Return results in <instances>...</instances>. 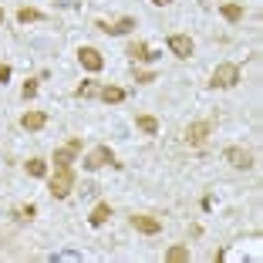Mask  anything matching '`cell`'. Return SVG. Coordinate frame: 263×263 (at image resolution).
Wrapping results in <instances>:
<instances>
[{
    "mask_svg": "<svg viewBox=\"0 0 263 263\" xmlns=\"http://www.w3.org/2000/svg\"><path fill=\"white\" fill-rule=\"evenodd\" d=\"M37 88H41V78H27V81H24V88H21L24 101H31L34 95H37Z\"/></svg>",
    "mask_w": 263,
    "mask_h": 263,
    "instance_id": "44dd1931",
    "label": "cell"
},
{
    "mask_svg": "<svg viewBox=\"0 0 263 263\" xmlns=\"http://www.w3.org/2000/svg\"><path fill=\"white\" fill-rule=\"evenodd\" d=\"M223 159L233 165V169H250V165H253V155H250L247 148H240V145H230L223 152Z\"/></svg>",
    "mask_w": 263,
    "mask_h": 263,
    "instance_id": "9c48e42d",
    "label": "cell"
},
{
    "mask_svg": "<svg viewBox=\"0 0 263 263\" xmlns=\"http://www.w3.org/2000/svg\"><path fill=\"white\" fill-rule=\"evenodd\" d=\"M17 21L21 24H34V21H44V14H41L37 7H21L17 10Z\"/></svg>",
    "mask_w": 263,
    "mask_h": 263,
    "instance_id": "e0dca14e",
    "label": "cell"
},
{
    "mask_svg": "<svg viewBox=\"0 0 263 263\" xmlns=\"http://www.w3.org/2000/svg\"><path fill=\"white\" fill-rule=\"evenodd\" d=\"M240 64H233V61H223V64H216V71H213V78H209V85L213 88H233L236 81H240Z\"/></svg>",
    "mask_w": 263,
    "mask_h": 263,
    "instance_id": "7a4b0ae2",
    "label": "cell"
},
{
    "mask_svg": "<svg viewBox=\"0 0 263 263\" xmlns=\"http://www.w3.org/2000/svg\"><path fill=\"white\" fill-rule=\"evenodd\" d=\"M108 219H111V206H108V202H98V206L91 209V216H88V223H91L95 230H101V226L108 223Z\"/></svg>",
    "mask_w": 263,
    "mask_h": 263,
    "instance_id": "5bb4252c",
    "label": "cell"
},
{
    "mask_svg": "<svg viewBox=\"0 0 263 263\" xmlns=\"http://www.w3.org/2000/svg\"><path fill=\"white\" fill-rule=\"evenodd\" d=\"M74 162H78V152L74 148H54V169H74Z\"/></svg>",
    "mask_w": 263,
    "mask_h": 263,
    "instance_id": "4fadbf2b",
    "label": "cell"
},
{
    "mask_svg": "<svg viewBox=\"0 0 263 263\" xmlns=\"http://www.w3.org/2000/svg\"><path fill=\"white\" fill-rule=\"evenodd\" d=\"M189 260V247H172L165 253V263H186Z\"/></svg>",
    "mask_w": 263,
    "mask_h": 263,
    "instance_id": "ffe728a7",
    "label": "cell"
},
{
    "mask_svg": "<svg viewBox=\"0 0 263 263\" xmlns=\"http://www.w3.org/2000/svg\"><path fill=\"white\" fill-rule=\"evenodd\" d=\"M219 14H223L230 24H236V21H243V4H223V7H219Z\"/></svg>",
    "mask_w": 263,
    "mask_h": 263,
    "instance_id": "2e32d148",
    "label": "cell"
},
{
    "mask_svg": "<svg viewBox=\"0 0 263 263\" xmlns=\"http://www.w3.org/2000/svg\"><path fill=\"white\" fill-rule=\"evenodd\" d=\"M125 54H128L132 61H155V58H159V54H152V51H148V44H145V41H132Z\"/></svg>",
    "mask_w": 263,
    "mask_h": 263,
    "instance_id": "7c38bea8",
    "label": "cell"
},
{
    "mask_svg": "<svg viewBox=\"0 0 263 263\" xmlns=\"http://www.w3.org/2000/svg\"><path fill=\"white\" fill-rule=\"evenodd\" d=\"M152 4H159V7H165V4H169V0H152Z\"/></svg>",
    "mask_w": 263,
    "mask_h": 263,
    "instance_id": "484cf974",
    "label": "cell"
},
{
    "mask_svg": "<svg viewBox=\"0 0 263 263\" xmlns=\"http://www.w3.org/2000/svg\"><path fill=\"white\" fill-rule=\"evenodd\" d=\"M0 24H4V10H0Z\"/></svg>",
    "mask_w": 263,
    "mask_h": 263,
    "instance_id": "4316f807",
    "label": "cell"
},
{
    "mask_svg": "<svg viewBox=\"0 0 263 263\" xmlns=\"http://www.w3.org/2000/svg\"><path fill=\"white\" fill-rule=\"evenodd\" d=\"M209 135H213V122H193V125L186 128V145L199 148V145H206Z\"/></svg>",
    "mask_w": 263,
    "mask_h": 263,
    "instance_id": "5b68a950",
    "label": "cell"
},
{
    "mask_svg": "<svg viewBox=\"0 0 263 263\" xmlns=\"http://www.w3.org/2000/svg\"><path fill=\"white\" fill-rule=\"evenodd\" d=\"M95 27H98L101 34H108V37H122V34H128L132 27H135V17H118L115 24H108V21H95Z\"/></svg>",
    "mask_w": 263,
    "mask_h": 263,
    "instance_id": "277c9868",
    "label": "cell"
},
{
    "mask_svg": "<svg viewBox=\"0 0 263 263\" xmlns=\"http://www.w3.org/2000/svg\"><path fill=\"white\" fill-rule=\"evenodd\" d=\"M10 81V64H0V85H7Z\"/></svg>",
    "mask_w": 263,
    "mask_h": 263,
    "instance_id": "cb8c5ba5",
    "label": "cell"
},
{
    "mask_svg": "<svg viewBox=\"0 0 263 263\" xmlns=\"http://www.w3.org/2000/svg\"><path fill=\"white\" fill-rule=\"evenodd\" d=\"M78 61H81V68H85V71H91V74L105 68V58H101L98 47H78Z\"/></svg>",
    "mask_w": 263,
    "mask_h": 263,
    "instance_id": "8992f818",
    "label": "cell"
},
{
    "mask_svg": "<svg viewBox=\"0 0 263 263\" xmlns=\"http://www.w3.org/2000/svg\"><path fill=\"white\" fill-rule=\"evenodd\" d=\"M135 125H139L145 135H159V118L155 115H135Z\"/></svg>",
    "mask_w": 263,
    "mask_h": 263,
    "instance_id": "9a60e30c",
    "label": "cell"
},
{
    "mask_svg": "<svg viewBox=\"0 0 263 263\" xmlns=\"http://www.w3.org/2000/svg\"><path fill=\"white\" fill-rule=\"evenodd\" d=\"M165 44H169V51L176 58H193V51H196V44H193V37H189V34H169V41H165Z\"/></svg>",
    "mask_w": 263,
    "mask_h": 263,
    "instance_id": "52a82bcc",
    "label": "cell"
},
{
    "mask_svg": "<svg viewBox=\"0 0 263 263\" xmlns=\"http://www.w3.org/2000/svg\"><path fill=\"white\" fill-rule=\"evenodd\" d=\"M47 125V111H24L21 115V128L24 132H41Z\"/></svg>",
    "mask_w": 263,
    "mask_h": 263,
    "instance_id": "30bf717a",
    "label": "cell"
},
{
    "mask_svg": "<svg viewBox=\"0 0 263 263\" xmlns=\"http://www.w3.org/2000/svg\"><path fill=\"white\" fill-rule=\"evenodd\" d=\"M27 176L44 179L47 176V162H44V159H31V162H27Z\"/></svg>",
    "mask_w": 263,
    "mask_h": 263,
    "instance_id": "d6986e66",
    "label": "cell"
},
{
    "mask_svg": "<svg viewBox=\"0 0 263 263\" xmlns=\"http://www.w3.org/2000/svg\"><path fill=\"white\" fill-rule=\"evenodd\" d=\"M34 216H37V206H34V202H27V206H24L21 213H17V219H21V223H31Z\"/></svg>",
    "mask_w": 263,
    "mask_h": 263,
    "instance_id": "7402d4cb",
    "label": "cell"
},
{
    "mask_svg": "<svg viewBox=\"0 0 263 263\" xmlns=\"http://www.w3.org/2000/svg\"><path fill=\"white\" fill-rule=\"evenodd\" d=\"M132 226H135L139 233H145V236L162 233V219L159 216H145V213H135V216H132Z\"/></svg>",
    "mask_w": 263,
    "mask_h": 263,
    "instance_id": "ba28073f",
    "label": "cell"
},
{
    "mask_svg": "<svg viewBox=\"0 0 263 263\" xmlns=\"http://www.w3.org/2000/svg\"><path fill=\"white\" fill-rule=\"evenodd\" d=\"M81 165H85L88 172H98V169H105V165H118V162H115V152H111L108 145H98V148H91V152L85 155Z\"/></svg>",
    "mask_w": 263,
    "mask_h": 263,
    "instance_id": "3957f363",
    "label": "cell"
},
{
    "mask_svg": "<svg viewBox=\"0 0 263 263\" xmlns=\"http://www.w3.org/2000/svg\"><path fill=\"white\" fill-rule=\"evenodd\" d=\"M81 145H85V142H81V135H74V139H68V148H74V152H81Z\"/></svg>",
    "mask_w": 263,
    "mask_h": 263,
    "instance_id": "d4e9b609",
    "label": "cell"
},
{
    "mask_svg": "<svg viewBox=\"0 0 263 263\" xmlns=\"http://www.w3.org/2000/svg\"><path fill=\"white\" fill-rule=\"evenodd\" d=\"M98 81H81V85H78L74 88V95H78V98H95V95H98Z\"/></svg>",
    "mask_w": 263,
    "mask_h": 263,
    "instance_id": "ac0fdd59",
    "label": "cell"
},
{
    "mask_svg": "<svg viewBox=\"0 0 263 263\" xmlns=\"http://www.w3.org/2000/svg\"><path fill=\"white\" fill-rule=\"evenodd\" d=\"M71 189H74V169H54V176L47 182V193L54 199H68Z\"/></svg>",
    "mask_w": 263,
    "mask_h": 263,
    "instance_id": "6da1fadb",
    "label": "cell"
},
{
    "mask_svg": "<svg viewBox=\"0 0 263 263\" xmlns=\"http://www.w3.org/2000/svg\"><path fill=\"white\" fill-rule=\"evenodd\" d=\"M135 81H139V85H152V81H159V74H155V71H139Z\"/></svg>",
    "mask_w": 263,
    "mask_h": 263,
    "instance_id": "603a6c76",
    "label": "cell"
},
{
    "mask_svg": "<svg viewBox=\"0 0 263 263\" xmlns=\"http://www.w3.org/2000/svg\"><path fill=\"white\" fill-rule=\"evenodd\" d=\"M98 98L105 101V105H122V101H125V88H118V85H101L98 88Z\"/></svg>",
    "mask_w": 263,
    "mask_h": 263,
    "instance_id": "8fae6325",
    "label": "cell"
}]
</instances>
